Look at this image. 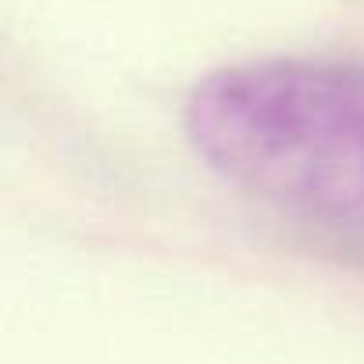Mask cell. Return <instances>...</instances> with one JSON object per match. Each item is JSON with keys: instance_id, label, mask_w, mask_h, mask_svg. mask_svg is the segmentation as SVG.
Returning <instances> with one entry per match:
<instances>
[{"instance_id": "obj_1", "label": "cell", "mask_w": 364, "mask_h": 364, "mask_svg": "<svg viewBox=\"0 0 364 364\" xmlns=\"http://www.w3.org/2000/svg\"><path fill=\"white\" fill-rule=\"evenodd\" d=\"M193 150L232 186L304 218L364 229V65L268 58L204 75Z\"/></svg>"}]
</instances>
